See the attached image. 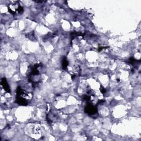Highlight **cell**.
Segmentation results:
<instances>
[{"label":"cell","instance_id":"4","mask_svg":"<svg viewBox=\"0 0 141 141\" xmlns=\"http://www.w3.org/2000/svg\"><path fill=\"white\" fill-rule=\"evenodd\" d=\"M84 111L88 115L93 116L98 114V109L96 106L93 105L91 104H88L85 107Z\"/></svg>","mask_w":141,"mask_h":141},{"label":"cell","instance_id":"5","mask_svg":"<svg viewBox=\"0 0 141 141\" xmlns=\"http://www.w3.org/2000/svg\"><path fill=\"white\" fill-rule=\"evenodd\" d=\"M1 85L6 91H7V93H11V90L10 88H9V86L8 84V83H7L6 79L5 78H2L1 80Z\"/></svg>","mask_w":141,"mask_h":141},{"label":"cell","instance_id":"1","mask_svg":"<svg viewBox=\"0 0 141 141\" xmlns=\"http://www.w3.org/2000/svg\"><path fill=\"white\" fill-rule=\"evenodd\" d=\"M42 67L43 65L41 64H37L30 67L28 79L29 82L32 83L33 87H36L40 83V70Z\"/></svg>","mask_w":141,"mask_h":141},{"label":"cell","instance_id":"6","mask_svg":"<svg viewBox=\"0 0 141 141\" xmlns=\"http://www.w3.org/2000/svg\"><path fill=\"white\" fill-rule=\"evenodd\" d=\"M68 65V61L66 58L64 57L62 59V67L64 70H66L67 67Z\"/></svg>","mask_w":141,"mask_h":141},{"label":"cell","instance_id":"8","mask_svg":"<svg viewBox=\"0 0 141 141\" xmlns=\"http://www.w3.org/2000/svg\"><path fill=\"white\" fill-rule=\"evenodd\" d=\"M26 37H27L30 40H36V38L33 32H32V33H29L27 35H26Z\"/></svg>","mask_w":141,"mask_h":141},{"label":"cell","instance_id":"9","mask_svg":"<svg viewBox=\"0 0 141 141\" xmlns=\"http://www.w3.org/2000/svg\"><path fill=\"white\" fill-rule=\"evenodd\" d=\"M100 91H101V92H102V93L103 94H104L106 92V89H105V88H103V87H101Z\"/></svg>","mask_w":141,"mask_h":141},{"label":"cell","instance_id":"7","mask_svg":"<svg viewBox=\"0 0 141 141\" xmlns=\"http://www.w3.org/2000/svg\"><path fill=\"white\" fill-rule=\"evenodd\" d=\"M140 61H137L136 59L133 58H130L128 60V63L129 64H132L133 66H135L136 64H137L138 63H140Z\"/></svg>","mask_w":141,"mask_h":141},{"label":"cell","instance_id":"3","mask_svg":"<svg viewBox=\"0 0 141 141\" xmlns=\"http://www.w3.org/2000/svg\"><path fill=\"white\" fill-rule=\"evenodd\" d=\"M8 11L13 15L19 14L23 12V8L18 1L14 2L13 3L9 4L8 6Z\"/></svg>","mask_w":141,"mask_h":141},{"label":"cell","instance_id":"2","mask_svg":"<svg viewBox=\"0 0 141 141\" xmlns=\"http://www.w3.org/2000/svg\"><path fill=\"white\" fill-rule=\"evenodd\" d=\"M32 95L29 93L26 92L20 87H18L17 89L16 102L20 105L26 106L32 99Z\"/></svg>","mask_w":141,"mask_h":141},{"label":"cell","instance_id":"10","mask_svg":"<svg viewBox=\"0 0 141 141\" xmlns=\"http://www.w3.org/2000/svg\"><path fill=\"white\" fill-rule=\"evenodd\" d=\"M106 47H99V48L98 49V51L99 52H100V51H102L104 49H106Z\"/></svg>","mask_w":141,"mask_h":141}]
</instances>
